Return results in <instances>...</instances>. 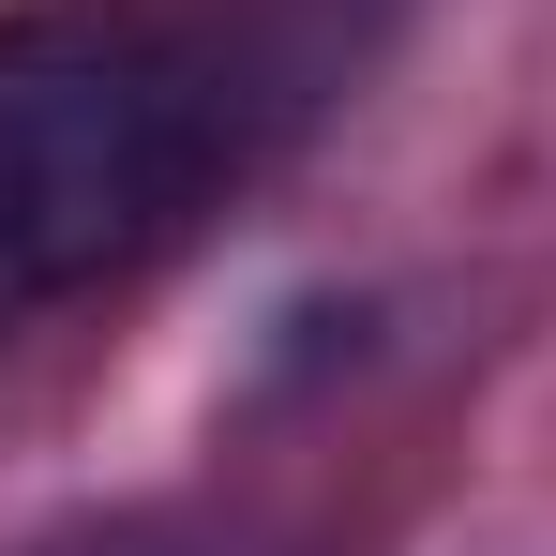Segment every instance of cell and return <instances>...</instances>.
I'll return each instance as SVG.
<instances>
[{
	"label": "cell",
	"mask_w": 556,
	"mask_h": 556,
	"mask_svg": "<svg viewBox=\"0 0 556 556\" xmlns=\"http://www.w3.org/2000/svg\"><path fill=\"white\" fill-rule=\"evenodd\" d=\"M46 556H226L211 527H166V511H121V527H76V542H46Z\"/></svg>",
	"instance_id": "7a4b0ae2"
},
{
	"label": "cell",
	"mask_w": 556,
	"mask_h": 556,
	"mask_svg": "<svg viewBox=\"0 0 556 556\" xmlns=\"http://www.w3.org/2000/svg\"><path fill=\"white\" fill-rule=\"evenodd\" d=\"M271 105V61L211 0H0V346L151 271Z\"/></svg>",
	"instance_id": "6da1fadb"
}]
</instances>
